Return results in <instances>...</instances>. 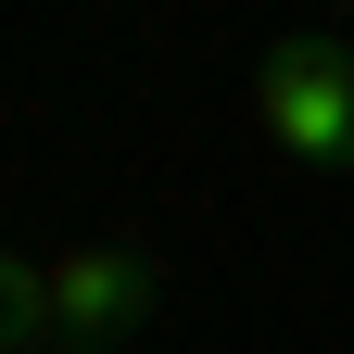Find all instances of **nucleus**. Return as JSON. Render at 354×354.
Returning <instances> with one entry per match:
<instances>
[{
  "label": "nucleus",
  "mask_w": 354,
  "mask_h": 354,
  "mask_svg": "<svg viewBox=\"0 0 354 354\" xmlns=\"http://www.w3.org/2000/svg\"><path fill=\"white\" fill-rule=\"evenodd\" d=\"M38 304H51V342L102 354V342H127V329H152L165 266L127 253V241H88V253H64V266H38Z\"/></svg>",
  "instance_id": "nucleus-2"
},
{
  "label": "nucleus",
  "mask_w": 354,
  "mask_h": 354,
  "mask_svg": "<svg viewBox=\"0 0 354 354\" xmlns=\"http://www.w3.org/2000/svg\"><path fill=\"white\" fill-rule=\"evenodd\" d=\"M241 114H253V140L279 152V165L342 177V165H354V38H342V26H291V38H266Z\"/></svg>",
  "instance_id": "nucleus-1"
}]
</instances>
